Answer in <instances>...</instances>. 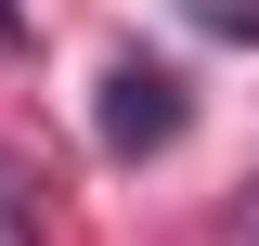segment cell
<instances>
[{"instance_id":"6da1fadb","label":"cell","mask_w":259,"mask_h":246,"mask_svg":"<svg viewBox=\"0 0 259 246\" xmlns=\"http://www.w3.org/2000/svg\"><path fill=\"white\" fill-rule=\"evenodd\" d=\"M91 130H104V155H168V143L194 130L182 65H143V52H117V65H104V104H91Z\"/></svg>"},{"instance_id":"7a4b0ae2","label":"cell","mask_w":259,"mask_h":246,"mask_svg":"<svg viewBox=\"0 0 259 246\" xmlns=\"http://www.w3.org/2000/svg\"><path fill=\"white\" fill-rule=\"evenodd\" d=\"M0 246H39V194L13 182V169H0Z\"/></svg>"},{"instance_id":"3957f363","label":"cell","mask_w":259,"mask_h":246,"mask_svg":"<svg viewBox=\"0 0 259 246\" xmlns=\"http://www.w3.org/2000/svg\"><path fill=\"white\" fill-rule=\"evenodd\" d=\"M194 13H207L221 39H259V0H194Z\"/></svg>"},{"instance_id":"277c9868","label":"cell","mask_w":259,"mask_h":246,"mask_svg":"<svg viewBox=\"0 0 259 246\" xmlns=\"http://www.w3.org/2000/svg\"><path fill=\"white\" fill-rule=\"evenodd\" d=\"M0 52H13V0H0Z\"/></svg>"}]
</instances>
